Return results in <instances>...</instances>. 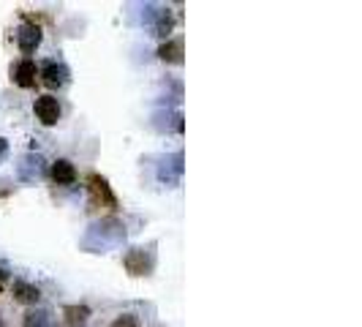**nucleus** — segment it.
<instances>
[{
	"label": "nucleus",
	"instance_id": "1",
	"mask_svg": "<svg viewBox=\"0 0 362 327\" xmlns=\"http://www.w3.org/2000/svg\"><path fill=\"white\" fill-rule=\"evenodd\" d=\"M126 235H128L126 224H123L120 218L107 216L88 226V232H85L82 240H79V248L88 251V254H107V251H112V248L123 246Z\"/></svg>",
	"mask_w": 362,
	"mask_h": 327
},
{
	"label": "nucleus",
	"instance_id": "2",
	"mask_svg": "<svg viewBox=\"0 0 362 327\" xmlns=\"http://www.w3.org/2000/svg\"><path fill=\"white\" fill-rule=\"evenodd\" d=\"M123 265H126V270L131 275L142 278V275H150L153 268H156V254H153V248L136 246V248H128V254L123 256Z\"/></svg>",
	"mask_w": 362,
	"mask_h": 327
},
{
	"label": "nucleus",
	"instance_id": "3",
	"mask_svg": "<svg viewBox=\"0 0 362 327\" xmlns=\"http://www.w3.org/2000/svg\"><path fill=\"white\" fill-rule=\"evenodd\" d=\"M88 191H90V197L95 205H101V207H109V210H117V197H115V191H112V185L104 175H98V172H90L88 175Z\"/></svg>",
	"mask_w": 362,
	"mask_h": 327
},
{
	"label": "nucleus",
	"instance_id": "4",
	"mask_svg": "<svg viewBox=\"0 0 362 327\" xmlns=\"http://www.w3.org/2000/svg\"><path fill=\"white\" fill-rule=\"evenodd\" d=\"M145 19L150 22V28H153V33L158 38L166 41V36L172 33V28H175V17H172V11L166 8V6H156V3H147L145 6Z\"/></svg>",
	"mask_w": 362,
	"mask_h": 327
},
{
	"label": "nucleus",
	"instance_id": "5",
	"mask_svg": "<svg viewBox=\"0 0 362 327\" xmlns=\"http://www.w3.org/2000/svg\"><path fill=\"white\" fill-rule=\"evenodd\" d=\"M47 175V161L38 153H25L17 161V178L22 183H38Z\"/></svg>",
	"mask_w": 362,
	"mask_h": 327
},
{
	"label": "nucleus",
	"instance_id": "6",
	"mask_svg": "<svg viewBox=\"0 0 362 327\" xmlns=\"http://www.w3.org/2000/svg\"><path fill=\"white\" fill-rule=\"evenodd\" d=\"M158 180L166 185H180L182 180V153H172V156H163L158 164Z\"/></svg>",
	"mask_w": 362,
	"mask_h": 327
},
{
	"label": "nucleus",
	"instance_id": "7",
	"mask_svg": "<svg viewBox=\"0 0 362 327\" xmlns=\"http://www.w3.org/2000/svg\"><path fill=\"white\" fill-rule=\"evenodd\" d=\"M41 38H44V33H41V28H38L36 22H22L17 30V47L22 50V54H33L38 50V44H41Z\"/></svg>",
	"mask_w": 362,
	"mask_h": 327
},
{
	"label": "nucleus",
	"instance_id": "8",
	"mask_svg": "<svg viewBox=\"0 0 362 327\" xmlns=\"http://www.w3.org/2000/svg\"><path fill=\"white\" fill-rule=\"evenodd\" d=\"M38 76H41V82H44L47 88H63V85H69L71 71H69L63 63H57V60H47V63L41 66Z\"/></svg>",
	"mask_w": 362,
	"mask_h": 327
},
{
	"label": "nucleus",
	"instance_id": "9",
	"mask_svg": "<svg viewBox=\"0 0 362 327\" xmlns=\"http://www.w3.org/2000/svg\"><path fill=\"white\" fill-rule=\"evenodd\" d=\"M33 109H36V117L44 123V126H54V123L60 120V115H63L60 101H57L54 96H38Z\"/></svg>",
	"mask_w": 362,
	"mask_h": 327
},
{
	"label": "nucleus",
	"instance_id": "10",
	"mask_svg": "<svg viewBox=\"0 0 362 327\" xmlns=\"http://www.w3.org/2000/svg\"><path fill=\"white\" fill-rule=\"evenodd\" d=\"M38 69L30 57H22L17 66H11V79L17 82L19 88H33L36 85Z\"/></svg>",
	"mask_w": 362,
	"mask_h": 327
},
{
	"label": "nucleus",
	"instance_id": "11",
	"mask_svg": "<svg viewBox=\"0 0 362 327\" xmlns=\"http://www.w3.org/2000/svg\"><path fill=\"white\" fill-rule=\"evenodd\" d=\"M153 126L158 128V131H175V134H180L182 131V115L177 109H158L156 115H153Z\"/></svg>",
	"mask_w": 362,
	"mask_h": 327
},
{
	"label": "nucleus",
	"instance_id": "12",
	"mask_svg": "<svg viewBox=\"0 0 362 327\" xmlns=\"http://www.w3.org/2000/svg\"><path fill=\"white\" fill-rule=\"evenodd\" d=\"M49 175H52V180L57 185H74L76 183V166L69 159H57L52 164V169H49Z\"/></svg>",
	"mask_w": 362,
	"mask_h": 327
},
{
	"label": "nucleus",
	"instance_id": "13",
	"mask_svg": "<svg viewBox=\"0 0 362 327\" xmlns=\"http://www.w3.org/2000/svg\"><path fill=\"white\" fill-rule=\"evenodd\" d=\"M14 300L17 303H25V306H36L38 300H41V289H38L36 284H30V281H14Z\"/></svg>",
	"mask_w": 362,
	"mask_h": 327
},
{
	"label": "nucleus",
	"instance_id": "14",
	"mask_svg": "<svg viewBox=\"0 0 362 327\" xmlns=\"http://www.w3.org/2000/svg\"><path fill=\"white\" fill-rule=\"evenodd\" d=\"M158 57L163 63H182V41L180 38H166L161 47H158Z\"/></svg>",
	"mask_w": 362,
	"mask_h": 327
},
{
	"label": "nucleus",
	"instance_id": "15",
	"mask_svg": "<svg viewBox=\"0 0 362 327\" xmlns=\"http://www.w3.org/2000/svg\"><path fill=\"white\" fill-rule=\"evenodd\" d=\"M88 316H90V309L88 306H66L63 309V325L66 327H85L88 322Z\"/></svg>",
	"mask_w": 362,
	"mask_h": 327
},
{
	"label": "nucleus",
	"instance_id": "16",
	"mask_svg": "<svg viewBox=\"0 0 362 327\" xmlns=\"http://www.w3.org/2000/svg\"><path fill=\"white\" fill-rule=\"evenodd\" d=\"M22 327H54V319L47 309H30L22 319Z\"/></svg>",
	"mask_w": 362,
	"mask_h": 327
},
{
	"label": "nucleus",
	"instance_id": "17",
	"mask_svg": "<svg viewBox=\"0 0 362 327\" xmlns=\"http://www.w3.org/2000/svg\"><path fill=\"white\" fill-rule=\"evenodd\" d=\"M112 327H139V322H136V316L123 314V316H117V319L112 322Z\"/></svg>",
	"mask_w": 362,
	"mask_h": 327
},
{
	"label": "nucleus",
	"instance_id": "18",
	"mask_svg": "<svg viewBox=\"0 0 362 327\" xmlns=\"http://www.w3.org/2000/svg\"><path fill=\"white\" fill-rule=\"evenodd\" d=\"M6 281H8V270H6V268H0V287H3Z\"/></svg>",
	"mask_w": 362,
	"mask_h": 327
},
{
	"label": "nucleus",
	"instance_id": "19",
	"mask_svg": "<svg viewBox=\"0 0 362 327\" xmlns=\"http://www.w3.org/2000/svg\"><path fill=\"white\" fill-rule=\"evenodd\" d=\"M6 147H8V142H6V139H3V137H0V156H3V153H6Z\"/></svg>",
	"mask_w": 362,
	"mask_h": 327
},
{
	"label": "nucleus",
	"instance_id": "20",
	"mask_svg": "<svg viewBox=\"0 0 362 327\" xmlns=\"http://www.w3.org/2000/svg\"><path fill=\"white\" fill-rule=\"evenodd\" d=\"M0 327H6V325H3V316H0Z\"/></svg>",
	"mask_w": 362,
	"mask_h": 327
}]
</instances>
